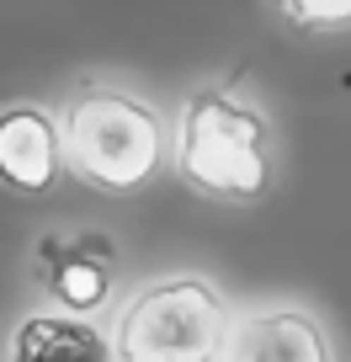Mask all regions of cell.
Here are the masks:
<instances>
[{"label": "cell", "instance_id": "cell-2", "mask_svg": "<svg viewBox=\"0 0 351 362\" xmlns=\"http://www.w3.org/2000/svg\"><path fill=\"white\" fill-rule=\"evenodd\" d=\"M170 165L208 203H261L277 181L272 117L229 86L192 90L170 128Z\"/></svg>", "mask_w": 351, "mask_h": 362}, {"label": "cell", "instance_id": "cell-5", "mask_svg": "<svg viewBox=\"0 0 351 362\" xmlns=\"http://www.w3.org/2000/svg\"><path fill=\"white\" fill-rule=\"evenodd\" d=\"M64 134L59 112L37 102L0 107V187L11 197H48L64 176Z\"/></svg>", "mask_w": 351, "mask_h": 362}, {"label": "cell", "instance_id": "cell-6", "mask_svg": "<svg viewBox=\"0 0 351 362\" xmlns=\"http://www.w3.org/2000/svg\"><path fill=\"white\" fill-rule=\"evenodd\" d=\"M218 362H340V357L319 315L298 304H272L234 315Z\"/></svg>", "mask_w": 351, "mask_h": 362}, {"label": "cell", "instance_id": "cell-7", "mask_svg": "<svg viewBox=\"0 0 351 362\" xmlns=\"http://www.w3.org/2000/svg\"><path fill=\"white\" fill-rule=\"evenodd\" d=\"M6 362H112V341L96 320L27 309L6 336Z\"/></svg>", "mask_w": 351, "mask_h": 362}, {"label": "cell", "instance_id": "cell-8", "mask_svg": "<svg viewBox=\"0 0 351 362\" xmlns=\"http://www.w3.org/2000/svg\"><path fill=\"white\" fill-rule=\"evenodd\" d=\"M277 6L298 33H319V37L351 33V0H277Z\"/></svg>", "mask_w": 351, "mask_h": 362}, {"label": "cell", "instance_id": "cell-1", "mask_svg": "<svg viewBox=\"0 0 351 362\" xmlns=\"http://www.w3.org/2000/svg\"><path fill=\"white\" fill-rule=\"evenodd\" d=\"M64 165L102 197H138L170 165V128L155 102L112 80H80L59 107Z\"/></svg>", "mask_w": 351, "mask_h": 362}, {"label": "cell", "instance_id": "cell-4", "mask_svg": "<svg viewBox=\"0 0 351 362\" xmlns=\"http://www.w3.org/2000/svg\"><path fill=\"white\" fill-rule=\"evenodd\" d=\"M32 272L37 293L48 298V309L91 320L107 309L117 283V245L102 229H43L32 240Z\"/></svg>", "mask_w": 351, "mask_h": 362}, {"label": "cell", "instance_id": "cell-3", "mask_svg": "<svg viewBox=\"0 0 351 362\" xmlns=\"http://www.w3.org/2000/svg\"><path fill=\"white\" fill-rule=\"evenodd\" d=\"M234 325L224 288L203 272L149 277L117 304L107 341L112 362H218Z\"/></svg>", "mask_w": 351, "mask_h": 362}]
</instances>
